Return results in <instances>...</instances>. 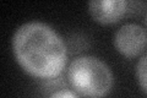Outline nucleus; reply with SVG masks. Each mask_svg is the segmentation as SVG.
I'll list each match as a JSON object with an SVG mask.
<instances>
[{
    "instance_id": "6",
    "label": "nucleus",
    "mask_w": 147,
    "mask_h": 98,
    "mask_svg": "<svg viewBox=\"0 0 147 98\" xmlns=\"http://www.w3.org/2000/svg\"><path fill=\"white\" fill-rule=\"evenodd\" d=\"M48 98H81V96L76 91L69 90V88H60L52 92Z\"/></svg>"
},
{
    "instance_id": "4",
    "label": "nucleus",
    "mask_w": 147,
    "mask_h": 98,
    "mask_svg": "<svg viewBox=\"0 0 147 98\" xmlns=\"http://www.w3.org/2000/svg\"><path fill=\"white\" fill-rule=\"evenodd\" d=\"M91 17L100 25H113L125 16L127 3L124 0H93L87 4Z\"/></svg>"
},
{
    "instance_id": "7",
    "label": "nucleus",
    "mask_w": 147,
    "mask_h": 98,
    "mask_svg": "<svg viewBox=\"0 0 147 98\" xmlns=\"http://www.w3.org/2000/svg\"><path fill=\"white\" fill-rule=\"evenodd\" d=\"M145 23H146V30H147V14H146V16H145Z\"/></svg>"
},
{
    "instance_id": "2",
    "label": "nucleus",
    "mask_w": 147,
    "mask_h": 98,
    "mask_svg": "<svg viewBox=\"0 0 147 98\" xmlns=\"http://www.w3.org/2000/svg\"><path fill=\"white\" fill-rule=\"evenodd\" d=\"M66 77L70 86L86 98H104L114 86L109 65L94 55H81L69 64Z\"/></svg>"
},
{
    "instance_id": "3",
    "label": "nucleus",
    "mask_w": 147,
    "mask_h": 98,
    "mask_svg": "<svg viewBox=\"0 0 147 98\" xmlns=\"http://www.w3.org/2000/svg\"><path fill=\"white\" fill-rule=\"evenodd\" d=\"M113 44L117 52L125 58H136L145 52L147 47V31L139 23H125L114 33Z\"/></svg>"
},
{
    "instance_id": "5",
    "label": "nucleus",
    "mask_w": 147,
    "mask_h": 98,
    "mask_svg": "<svg viewBox=\"0 0 147 98\" xmlns=\"http://www.w3.org/2000/svg\"><path fill=\"white\" fill-rule=\"evenodd\" d=\"M136 80L142 91L147 95V52L139 59L136 64Z\"/></svg>"
},
{
    "instance_id": "1",
    "label": "nucleus",
    "mask_w": 147,
    "mask_h": 98,
    "mask_svg": "<svg viewBox=\"0 0 147 98\" xmlns=\"http://www.w3.org/2000/svg\"><path fill=\"white\" fill-rule=\"evenodd\" d=\"M11 48L18 66L34 78L50 81L66 69L69 52L65 41L42 21H28L17 27Z\"/></svg>"
}]
</instances>
